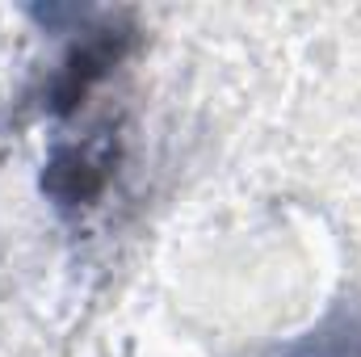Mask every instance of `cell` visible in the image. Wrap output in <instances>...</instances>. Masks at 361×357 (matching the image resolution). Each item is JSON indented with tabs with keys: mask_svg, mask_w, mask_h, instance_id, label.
<instances>
[{
	"mask_svg": "<svg viewBox=\"0 0 361 357\" xmlns=\"http://www.w3.org/2000/svg\"><path fill=\"white\" fill-rule=\"evenodd\" d=\"M114 164H118V139L114 135H89L80 143H59L42 169V193L59 210L92 206L114 177Z\"/></svg>",
	"mask_w": 361,
	"mask_h": 357,
	"instance_id": "6da1fadb",
	"label": "cell"
},
{
	"mask_svg": "<svg viewBox=\"0 0 361 357\" xmlns=\"http://www.w3.org/2000/svg\"><path fill=\"white\" fill-rule=\"evenodd\" d=\"M130 47V34L126 30H97L89 34L68 59H63V68H59V76H55V85H51V109L55 114H72L89 89L122 59V51Z\"/></svg>",
	"mask_w": 361,
	"mask_h": 357,
	"instance_id": "7a4b0ae2",
	"label": "cell"
},
{
	"mask_svg": "<svg viewBox=\"0 0 361 357\" xmlns=\"http://www.w3.org/2000/svg\"><path fill=\"white\" fill-rule=\"evenodd\" d=\"M281 357H361V311L332 315L319 332L281 349Z\"/></svg>",
	"mask_w": 361,
	"mask_h": 357,
	"instance_id": "3957f363",
	"label": "cell"
}]
</instances>
